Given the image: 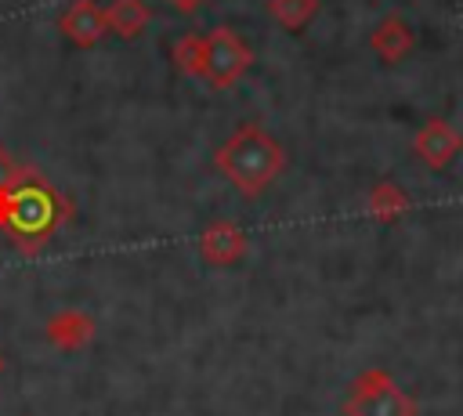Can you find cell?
Masks as SVG:
<instances>
[{
	"mask_svg": "<svg viewBox=\"0 0 463 416\" xmlns=\"http://www.w3.org/2000/svg\"><path fill=\"white\" fill-rule=\"evenodd\" d=\"M286 166V148L257 123H242L221 148H217V170L242 192L260 195Z\"/></svg>",
	"mask_w": 463,
	"mask_h": 416,
	"instance_id": "1",
	"label": "cell"
},
{
	"mask_svg": "<svg viewBox=\"0 0 463 416\" xmlns=\"http://www.w3.org/2000/svg\"><path fill=\"white\" fill-rule=\"evenodd\" d=\"M69 221V203L40 177H22L0 192V228L25 246V239H36V246Z\"/></svg>",
	"mask_w": 463,
	"mask_h": 416,
	"instance_id": "2",
	"label": "cell"
},
{
	"mask_svg": "<svg viewBox=\"0 0 463 416\" xmlns=\"http://www.w3.org/2000/svg\"><path fill=\"white\" fill-rule=\"evenodd\" d=\"M344 412L347 416H416V402L394 383L391 373L365 369L362 376H354Z\"/></svg>",
	"mask_w": 463,
	"mask_h": 416,
	"instance_id": "3",
	"label": "cell"
},
{
	"mask_svg": "<svg viewBox=\"0 0 463 416\" xmlns=\"http://www.w3.org/2000/svg\"><path fill=\"white\" fill-rule=\"evenodd\" d=\"M253 54L232 29H210L203 36V80L210 87H232L246 76Z\"/></svg>",
	"mask_w": 463,
	"mask_h": 416,
	"instance_id": "4",
	"label": "cell"
},
{
	"mask_svg": "<svg viewBox=\"0 0 463 416\" xmlns=\"http://www.w3.org/2000/svg\"><path fill=\"white\" fill-rule=\"evenodd\" d=\"M412 148H416V156H420L430 170H445V166L459 156L463 137H459V130H452L445 119H427V123L420 127Z\"/></svg>",
	"mask_w": 463,
	"mask_h": 416,
	"instance_id": "5",
	"label": "cell"
},
{
	"mask_svg": "<svg viewBox=\"0 0 463 416\" xmlns=\"http://www.w3.org/2000/svg\"><path fill=\"white\" fill-rule=\"evenodd\" d=\"M105 29H109L105 11H101L94 0H80V4H72V7L61 14V33H65L72 43H80V47L98 43V40L105 36Z\"/></svg>",
	"mask_w": 463,
	"mask_h": 416,
	"instance_id": "6",
	"label": "cell"
},
{
	"mask_svg": "<svg viewBox=\"0 0 463 416\" xmlns=\"http://www.w3.org/2000/svg\"><path fill=\"white\" fill-rule=\"evenodd\" d=\"M199 253L210 260V264H235L242 253H246V235L239 224H228V221H217L203 232L199 239Z\"/></svg>",
	"mask_w": 463,
	"mask_h": 416,
	"instance_id": "7",
	"label": "cell"
},
{
	"mask_svg": "<svg viewBox=\"0 0 463 416\" xmlns=\"http://www.w3.org/2000/svg\"><path fill=\"white\" fill-rule=\"evenodd\" d=\"M369 43H373V51H376L387 65H394V61H402V58L412 51L416 36H412V29H409L402 18H383V22L373 29Z\"/></svg>",
	"mask_w": 463,
	"mask_h": 416,
	"instance_id": "8",
	"label": "cell"
},
{
	"mask_svg": "<svg viewBox=\"0 0 463 416\" xmlns=\"http://www.w3.org/2000/svg\"><path fill=\"white\" fill-rule=\"evenodd\" d=\"M47 336H51V344H58V347H83L90 336H94V318L87 315V311H76V307H69V311H58L51 322H47Z\"/></svg>",
	"mask_w": 463,
	"mask_h": 416,
	"instance_id": "9",
	"label": "cell"
},
{
	"mask_svg": "<svg viewBox=\"0 0 463 416\" xmlns=\"http://www.w3.org/2000/svg\"><path fill=\"white\" fill-rule=\"evenodd\" d=\"M148 18H152V11L145 7V0H112V7L105 11V22H109V29H116L119 36H137L145 25H148Z\"/></svg>",
	"mask_w": 463,
	"mask_h": 416,
	"instance_id": "10",
	"label": "cell"
},
{
	"mask_svg": "<svg viewBox=\"0 0 463 416\" xmlns=\"http://www.w3.org/2000/svg\"><path fill=\"white\" fill-rule=\"evenodd\" d=\"M409 210V195L394 181H376L369 188V213L376 221H398Z\"/></svg>",
	"mask_w": 463,
	"mask_h": 416,
	"instance_id": "11",
	"label": "cell"
},
{
	"mask_svg": "<svg viewBox=\"0 0 463 416\" xmlns=\"http://www.w3.org/2000/svg\"><path fill=\"white\" fill-rule=\"evenodd\" d=\"M268 7L286 29H304L311 22V14L318 11V0H271Z\"/></svg>",
	"mask_w": 463,
	"mask_h": 416,
	"instance_id": "12",
	"label": "cell"
},
{
	"mask_svg": "<svg viewBox=\"0 0 463 416\" xmlns=\"http://www.w3.org/2000/svg\"><path fill=\"white\" fill-rule=\"evenodd\" d=\"M174 61H177L188 76H199V80H203V36H184V40L174 47Z\"/></svg>",
	"mask_w": 463,
	"mask_h": 416,
	"instance_id": "13",
	"label": "cell"
},
{
	"mask_svg": "<svg viewBox=\"0 0 463 416\" xmlns=\"http://www.w3.org/2000/svg\"><path fill=\"white\" fill-rule=\"evenodd\" d=\"M18 174H22V170H18V163H14V159H11V152L0 145V192H4L7 184H14V181H18Z\"/></svg>",
	"mask_w": 463,
	"mask_h": 416,
	"instance_id": "14",
	"label": "cell"
},
{
	"mask_svg": "<svg viewBox=\"0 0 463 416\" xmlns=\"http://www.w3.org/2000/svg\"><path fill=\"white\" fill-rule=\"evenodd\" d=\"M195 4H199V0H174V7H177V11H184V14H192V11H195Z\"/></svg>",
	"mask_w": 463,
	"mask_h": 416,
	"instance_id": "15",
	"label": "cell"
},
{
	"mask_svg": "<svg viewBox=\"0 0 463 416\" xmlns=\"http://www.w3.org/2000/svg\"><path fill=\"white\" fill-rule=\"evenodd\" d=\"M0 373H4V355H0Z\"/></svg>",
	"mask_w": 463,
	"mask_h": 416,
	"instance_id": "16",
	"label": "cell"
},
{
	"mask_svg": "<svg viewBox=\"0 0 463 416\" xmlns=\"http://www.w3.org/2000/svg\"><path fill=\"white\" fill-rule=\"evenodd\" d=\"M25 416H29V412H25Z\"/></svg>",
	"mask_w": 463,
	"mask_h": 416,
	"instance_id": "17",
	"label": "cell"
}]
</instances>
